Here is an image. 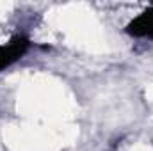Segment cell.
Returning <instances> with one entry per match:
<instances>
[{
  "label": "cell",
  "instance_id": "obj_1",
  "mask_svg": "<svg viewBox=\"0 0 153 151\" xmlns=\"http://www.w3.org/2000/svg\"><path fill=\"white\" fill-rule=\"evenodd\" d=\"M27 48H29V41L25 38H14L7 44H0V71L9 68L18 59H22Z\"/></svg>",
  "mask_w": 153,
  "mask_h": 151
},
{
  "label": "cell",
  "instance_id": "obj_2",
  "mask_svg": "<svg viewBox=\"0 0 153 151\" xmlns=\"http://www.w3.org/2000/svg\"><path fill=\"white\" fill-rule=\"evenodd\" d=\"M126 32L132 38L153 39V7L143 11L139 16H135L126 25Z\"/></svg>",
  "mask_w": 153,
  "mask_h": 151
}]
</instances>
